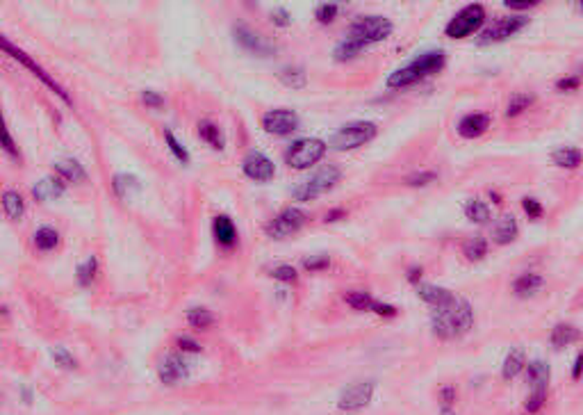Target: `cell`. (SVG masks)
Returning <instances> with one entry per match:
<instances>
[{"mask_svg": "<svg viewBox=\"0 0 583 415\" xmlns=\"http://www.w3.org/2000/svg\"><path fill=\"white\" fill-rule=\"evenodd\" d=\"M430 324H433V333L442 340L458 338L463 333H468L474 324V310L468 299L453 297L451 302L435 306L433 315H430Z\"/></svg>", "mask_w": 583, "mask_h": 415, "instance_id": "6da1fadb", "label": "cell"}, {"mask_svg": "<svg viewBox=\"0 0 583 415\" xmlns=\"http://www.w3.org/2000/svg\"><path fill=\"white\" fill-rule=\"evenodd\" d=\"M447 57L442 53H426L422 57H417L411 64L401 66L399 71H394L390 78H388V87L390 89H401V87H408V85H415L419 80H424L428 76L438 73L442 66H445Z\"/></svg>", "mask_w": 583, "mask_h": 415, "instance_id": "7a4b0ae2", "label": "cell"}, {"mask_svg": "<svg viewBox=\"0 0 583 415\" xmlns=\"http://www.w3.org/2000/svg\"><path fill=\"white\" fill-rule=\"evenodd\" d=\"M0 51H3L5 55H9V57H11V60H14V62H19V64H21L23 68H28V71H30V73H32L34 78H37V80H41V83H43L46 87H48L51 91H55V94L60 96V98H62L64 103H71V96H68V91H66V89H64V87H62L60 83H57V80H55V78H53V76H51L48 71H46V68H43V66H41V64H39L37 60H32V57H30V55H28L26 51H23V48H19L16 43H11V41H9L7 37H3V34H0Z\"/></svg>", "mask_w": 583, "mask_h": 415, "instance_id": "3957f363", "label": "cell"}, {"mask_svg": "<svg viewBox=\"0 0 583 415\" xmlns=\"http://www.w3.org/2000/svg\"><path fill=\"white\" fill-rule=\"evenodd\" d=\"M392 34V21L386 16H360L349 28V39L358 43H376Z\"/></svg>", "mask_w": 583, "mask_h": 415, "instance_id": "277c9868", "label": "cell"}, {"mask_svg": "<svg viewBox=\"0 0 583 415\" xmlns=\"http://www.w3.org/2000/svg\"><path fill=\"white\" fill-rule=\"evenodd\" d=\"M376 125L371 121H354L340 128L331 140V146L335 151H354V148L371 142L376 137Z\"/></svg>", "mask_w": 583, "mask_h": 415, "instance_id": "5b68a950", "label": "cell"}, {"mask_svg": "<svg viewBox=\"0 0 583 415\" xmlns=\"http://www.w3.org/2000/svg\"><path fill=\"white\" fill-rule=\"evenodd\" d=\"M342 178V171L340 167L335 165H329V167H321L317 174H312L310 180L301 183L299 188H294V199L296 201H310V199H317L319 194L324 192H331L337 183Z\"/></svg>", "mask_w": 583, "mask_h": 415, "instance_id": "8992f818", "label": "cell"}, {"mask_svg": "<svg viewBox=\"0 0 583 415\" xmlns=\"http://www.w3.org/2000/svg\"><path fill=\"white\" fill-rule=\"evenodd\" d=\"M326 153V142L317 137H306V140L294 142L285 153V160L292 169H308L314 163H319Z\"/></svg>", "mask_w": 583, "mask_h": 415, "instance_id": "52a82bcc", "label": "cell"}, {"mask_svg": "<svg viewBox=\"0 0 583 415\" xmlns=\"http://www.w3.org/2000/svg\"><path fill=\"white\" fill-rule=\"evenodd\" d=\"M483 21H485V9H483V5H479V3L468 5V7L460 9L458 14L449 21V26H447V37H451V39H465V37H470V34H474V32H479V30H481Z\"/></svg>", "mask_w": 583, "mask_h": 415, "instance_id": "ba28073f", "label": "cell"}, {"mask_svg": "<svg viewBox=\"0 0 583 415\" xmlns=\"http://www.w3.org/2000/svg\"><path fill=\"white\" fill-rule=\"evenodd\" d=\"M374 390H376L374 381H358L354 386H349L342 390L340 397H337V409L346 413L363 411L371 401V397H374Z\"/></svg>", "mask_w": 583, "mask_h": 415, "instance_id": "9c48e42d", "label": "cell"}, {"mask_svg": "<svg viewBox=\"0 0 583 415\" xmlns=\"http://www.w3.org/2000/svg\"><path fill=\"white\" fill-rule=\"evenodd\" d=\"M232 39H235V43L239 46L242 51H247L251 55H260V57L276 55V46H272L267 39H262L260 34H255L249 26H244V23L232 26Z\"/></svg>", "mask_w": 583, "mask_h": 415, "instance_id": "30bf717a", "label": "cell"}, {"mask_svg": "<svg viewBox=\"0 0 583 415\" xmlns=\"http://www.w3.org/2000/svg\"><path fill=\"white\" fill-rule=\"evenodd\" d=\"M303 224H306V215H303L301 210H296V208H287V210H283L278 217H274L269 226H267V233H269L272 237H289V235H294L296 230L303 228Z\"/></svg>", "mask_w": 583, "mask_h": 415, "instance_id": "8fae6325", "label": "cell"}, {"mask_svg": "<svg viewBox=\"0 0 583 415\" xmlns=\"http://www.w3.org/2000/svg\"><path fill=\"white\" fill-rule=\"evenodd\" d=\"M524 26H529V19L527 16H506L497 21L495 26H490L485 32L479 34V43H497V41H504L512 34H517Z\"/></svg>", "mask_w": 583, "mask_h": 415, "instance_id": "7c38bea8", "label": "cell"}, {"mask_svg": "<svg viewBox=\"0 0 583 415\" xmlns=\"http://www.w3.org/2000/svg\"><path fill=\"white\" fill-rule=\"evenodd\" d=\"M262 128L269 135L285 137L299 128V117L292 110H269L262 117Z\"/></svg>", "mask_w": 583, "mask_h": 415, "instance_id": "4fadbf2b", "label": "cell"}, {"mask_svg": "<svg viewBox=\"0 0 583 415\" xmlns=\"http://www.w3.org/2000/svg\"><path fill=\"white\" fill-rule=\"evenodd\" d=\"M158 376L162 384L173 386V384H178V381H182V379L190 376V365L180 354H169L158 365Z\"/></svg>", "mask_w": 583, "mask_h": 415, "instance_id": "5bb4252c", "label": "cell"}, {"mask_svg": "<svg viewBox=\"0 0 583 415\" xmlns=\"http://www.w3.org/2000/svg\"><path fill=\"white\" fill-rule=\"evenodd\" d=\"M242 169H244V174H247L251 180H258V183L272 180L274 174H276L274 163L264 153H260V151H253V153H249L247 158H244Z\"/></svg>", "mask_w": 583, "mask_h": 415, "instance_id": "9a60e30c", "label": "cell"}, {"mask_svg": "<svg viewBox=\"0 0 583 415\" xmlns=\"http://www.w3.org/2000/svg\"><path fill=\"white\" fill-rule=\"evenodd\" d=\"M490 125V117L483 112H472L468 117H463L458 123V135L465 137V140H476L481 137Z\"/></svg>", "mask_w": 583, "mask_h": 415, "instance_id": "2e32d148", "label": "cell"}, {"mask_svg": "<svg viewBox=\"0 0 583 415\" xmlns=\"http://www.w3.org/2000/svg\"><path fill=\"white\" fill-rule=\"evenodd\" d=\"M64 192H66V185H64V180L60 176H43L37 185L32 188V194H34V199H37V201L57 199V197H62Z\"/></svg>", "mask_w": 583, "mask_h": 415, "instance_id": "e0dca14e", "label": "cell"}, {"mask_svg": "<svg viewBox=\"0 0 583 415\" xmlns=\"http://www.w3.org/2000/svg\"><path fill=\"white\" fill-rule=\"evenodd\" d=\"M212 233H215V240L219 242V245L226 247V249H230L237 242V228H235V224H232V219L226 217V215L215 217Z\"/></svg>", "mask_w": 583, "mask_h": 415, "instance_id": "ac0fdd59", "label": "cell"}, {"mask_svg": "<svg viewBox=\"0 0 583 415\" xmlns=\"http://www.w3.org/2000/svg\"><path fill=\"white\" fill-rule=\"evenodd\" d=\"M417 297L419 299H424L426 304H430V306H442V304H447V302H451L453 294L451 290H447V287H438V285H430V283H417Z\"/></svg>", "mask_w": 583, "mask_h": 415, "instance_id": "d6986e66", "label": "cell"}, {"mask_svg": "<svg viewBox=\"0 0 583 415\" xmlns=\"http://www.w3.org/2000/svg\"><path fill=\"white\" fill-rule=\"evenodd\" d=\"M55 171H57V176H60V178H66V180H71V183H83L87 178L85 167L80 165L78 160H73V158L57 160V163H55Z\"/></svg>", "mask_w": 583, "mask_h": 415, "instance_id": "ffe728a7", "label": "cell"}, {"mask_svg": "<svg viewBox=\"0 0 583 415\" xmlns=\"http://www.w3.org/2000/svg\"><path fill=\"white\" fill-rule=\"evenodd\" d=\"M517 222H515V217H510V215H504L499 219V224L495 226V242L497 245H510L512 240L517 237Z\"/></svg>", "mask_w": 583, "mask_h": 415, "instance_id": "44dd1931", "label": "cell"}, {"mask_svg": "<svg viewBox=\"0 0 583 415\" xmlns=\"http://www.w3.org/2000/svg\"><path fill=\"white\" fill-rule=\"evenodd\" d=\"M512 290H515L517 297L529 299V297L538 294L542 290V279L538 274H522L520 279L512 283Z\"/></svg>", "mask_w": 583, "mask_h": 415, "instance_id": "7402d4cb", "label": "cell"}, {"mask_svg": "<svg viewBox=\"0 0 583 415\" xmlns=\"http://www.w3.org/2000/svg\"><path fill=\"white\" fill-rule=\"evenodd\" d=\"M0 203H3V210L9 219H21L23 212H26V203H23V197L16 190H5L3 197H0Z\"/></svg>", "mask_w": 583, "mask_h": 415, "instance_id": "603a6c76", "label": "cell"}, {"mask_svg": "<svg viewBox=\"0 0 583 415\" xmlns=\"http://www.w3.org/2000/svg\"><path fill=\"white\" fill-rule=\"evenodd\" d=\"M198 135H201L203 142H207L212 148H217V151L224 148V135H221L219 125L215 121H210V119L198 121Z\"/></svg>", "mask_w": 583, "mask_h": 415, "instance_id": "cb8c5ba5", "label": "cell"}, {"mask_svg": "<svg viewBox=\"0 0 583 415\" xmlns=\"http://www.w3.org/2000/svg\"><path fill=\"white\" fill-rule=\"evenodd\" d=\"M34 247L39 251H53L57 245H60V233L53 226H41L34 230Z\"/></svg>", "mask_w": 583, "mask_h": 415, "instance_id": "d4e9b609", "label": "cell"}, {"mask_svg": "<svg viewBox=\"0 0 583 415\" xmlns=\"http://www.w3.org/2000/svg\"><path fill=\"white\" fill-rule=\"evenodd\" d=\"M552 160L563 169H577L581 165V151H579V148H572V146H565V148H558V151H554Z\"/></svg>", "mask_w": 583, "mask_h": 415, "instance_id": "484cf974", "label": "cell"}, {"mask_svg": "<svg viewBox=\"0 0 583 415\" xmlns=\"http://www.w3.org/2000/svg\"><path fill=\"white\" fill-rule=\"evenodd\" d=\"M96 274H98V260H96L94 256H91V258H87L85 262H80V265H78V270H76L78 285H80V287H89L91 283H94Z\"/></svg>", "mask_w": 583, "mask_h": 415, "instance_id": "4316f807", "label": "cell"}, {"mask_svg": "<svg viewBox=\"0 0 583 415\" xmlns=\"http://www.w3.org/2000/svg\"><path fill=\"white\" fill-rule=\"evenodd\" d=\"M363 48H365L363 43H358L354 39H344V41H340V43L335 46L333 57H335L337 62H351L354 57H358L360 53H363Z\"/></svg>", "mask_w": 583, "mask_h": 415, "instance_id": "83f0119b", "label": "cell"}, {"mask_svg": "<svg viewBox=\"0 0 583 415\" xmlns=\"http://www.w3.org/2000/svg\"><path fill=\"white\" fill-rule=\"evenodd\" d=\"M577 338H579V331L572 324H556V329L552 331L554 349H563V347H567L569 342H574Z\"/></svg>", "mask_w": 583, "mask_h": 415, "instance_id": "f1b7e54d", "label": "cell"}, {"mask_svg": "<svg viewBox=\"0 0 583 415\" xmlns=\"http://www.w3.org/2000/svg\"><path fill=\"white\" fill-rule=\"evenodd\" d=\"M0 148L9 155V158H14V160H21V151H19V146L14 142V137H11L9 128H7V121H5V114L3 110H0Z\"/></svg>", "mask_w": 583, "mask_h": 415, "instance_id": "f546056e", "label": "cell"}, {"mask_svg": "<svg viewBox=\"0 0 583 415\" xmlns=\"http://www.w3.org/2000/svg\"><path fill=\"white\" fill-rule=\"evenodd\" d=\"M112 188H114V192L119 194V197H130V194H135V192H139V180L135 178V176H130V174H116L114 176V180H112Z\"/></svg>", "mask_w": 583, "mask_h": 415, "instance_id": "4dcf8cb0", "label": "cell"}, {"mask_svg": "<svg viewBox=\"0 0 583 415\" xmlns=\"http://www.w3.org/2000/svg\"><path fill=\"white\" fill-rule=\"evenodd\" d=\"M465 215H468V219L474 224H487L490 222V208L479 199L468 201V205H465Z\"/></svg>", "mask_w": 583, "mask_h": 415, "instance_id": "1f68e13d", "label": "cell"}, {"mask_svg": "<svg viewBox=\"0 0 583 415\" xmlns=\"http://www.w3.org/2000/svg\"><path fill=\"white\" fill-rule=\"evenodd\" d=\"M187 322H190L194 329H210V327L215 324V315L210 313L207 308L196 306V308H192L190 313H187Z\"/></svg>", "mask_w": 583, "mask_h": 415, "instance_id": "d6a6232c", "label": "cell"}, {"mask_svg": "<svg viewBox=\"0 0 583 415\" xmlns=\"http://www.w3.org/2000/svg\"><path fill=\"white\" fill-rule=\"evenodd\" d=\"M522 367H524V352L515 349V352H510L506 356L504 370H501V374H504V379H512V376H517L522 372Z\"/></svg>", "mask_w": 583, "mask_h": 415, "instance_id": "836d02e7", "label": "cell"}, {"mask_svg": "<svg viewBox=\"0 0 583 415\" xmlns=\"http://www.w3.org/2000/svg\"><path fill=\"white\" fill-rule=\"evenodd\" d=\"M463 251H465V258L476 262V260L485 258L487 245H485V240H483V237H472V240H468V242L463 245Z\"/></svg>", "mask_w": 583, "mask_h": 415, "instance_id": "e575fe53", "label": "cell"}, {"mask_svg": "<svg viewBox=\"0 0 583 415\" xmlns=\"http://www.w3.org/2000/svg\"><path fill=\"white\" fill-rule=\"evenodd\" d=\"M281 80L287 87L301 89L303 85H306V71H303L301 66H287L281 71Z\"/></svg>", "mask_w": 583, "mask_h": 415, "instance_id": "d590c367", "label": "cell"}, {"mask_svg": "<svg viewBox=\"0 0 583 415\" xmlns=\"http://www.w3.org/2000/svg\"><path fill=\"white\" fill-rule=\"evenodd\" d=\"M527 374H529V379L535 386H547V379H550V365H547L545 361H531Z\"/></svg>", "mask_w": 583, "mask_h": 415, "instance_id": "8d00e7d4", "label": "cell"}, {"mask_svg": "<svg viewBox=\"0 0 583 415\" xmlns=\"http://www.w3.org/2000/svg\"><path fill=\"white\" fill-rule=\"evenodd\" d=\"M533 103V96L529 94H517V96H512L508 101V108H506V117L512 119V117H517V114H522L524 110H527L529 106Z\"/></svg>", "mask_w": 583, "mask_h": 415, "instance_id": "74e56055", "label": "cell"}, {"mask_svg": "<svg viewBox=\"0 0 583 415\" xmlns=\"http://www.w3.org/2000/svg\"><path fill=\"white\" fill-rule=\"evenodd\" d=\"M165 140H167V146L171 148V153L176 155L180 163H190V151L178 142L176 135H173L171 130H165Z\"/></svg>", "mask_w": 583, "mask_h": 415, "instance_id": "f35d334b", "label": "cell"}, {"mask_svg": "<svg viewBox=\"0 0 583 415\" xmlns=\"http://www.w3.org/2000/svg\"><path fill=\"white\" fill-rule=\"evenodd\" d=\"M269 274L274 279L283 281V283H296L299 281V272L292 267V265H276V267L269 270Z\"/></svg>", "mask_w": 583, "mask_h": 415, "instance_id": "ab89813d", "label": "cell"}, {"mask_svg": "<svg viewBox=\"0 0 583 415\" xmlns=\"http://www.w3.org/2000/svg\"><path fill=\"white\" fill-rule=\"evenodd\" d=\"M344 299H346V304L354 306L356 310H371V306H374V299H371L367 292H349Z\"/></svg>", "mask_w": 583, "mask_h": 415, "instance_id": "60d3db41", "label": "cell"}, {"mask_svg": "<svg viewBox=\"0 0 583 415\" xmlns=\"http://www.w3.org/2000/svg\"><path fill=\"white\" fill-rule=\"evenodd\" d=\"M337 11H340V7H337L335 3H321L319 7H317V11H314V16H317V21L319 23H333L335 19H337Z\"/></svg>", "mask_w": 583, "mask_h": 415, "instance_id": "b9f144b4", "label": "cell"}, {"mask_svg": "<svg viewBox=\"0 0 583 415\" xmlns=\"http://www.w3.org/2000/svg\"><path fill=\"white\" fill-rule=\"evenodd\" d=\"M53 361L60 365V367H64V370H76L78 367V363H76V359H73V354H68L66 349H62V347H57V349H53Z\"/></svg>", "mask_w": 583, "mask_h": 415, "instance_id": "7bdbcfd3", "label": "cell"}, {"mask_svg": "<svg viewBox=\"0 0 583 415\" xmlns=\"http://www.w3.org/2000/svg\"><path fill=\"white\" fill-rule=\"evenodd\" d=\"M545 399H547V386H535L533 395H531L529 401H527V411H529V413H538L540 406L545 404Z\"/></svg>", "mask_w": 583, "mask_h": 415, "instance_id": "ee69618b", "label": "cell"}, {"mask_svg": "<svg viewBox=\"0 0 583 415\" xmlns=\"http://www.w3.org/2000/svg\"><path fill=\"white\" fill-rule=\"evenodd\" d=\"M438 178L435 171H422V174H413V176H408L406 183L411 188H419V185H428V183H433Z\"/></svg>", "mask_w": 583, "mask_h": 415, "instance_id": "f6af8a7d", "label": "cell"}, {"mask_svg": "<svg viewBox=\"0 0 583 415\" xmlns=\"http://www.w3.org/2000/svg\"><path fill=\"white\" fill-rule=\"evenodd\" d=\"M331 265L329 256L326 253H321V256H312V258H306L303 260V267L310 270V272H319V270H326Z\"/></svg>", "mask_w": 583, "mask_h": 415, "instance_id": "bcb514c9", "label": "cell"}, {"mask_svg": "<svg viewBox=\"0 0 583 415\" xmlns=\"http://www.w3.org/2000/svg\"><path fill=\"white\" fill-rule=\"evenodd\" d=\"M269 19H272V23H274V26H278V28H285V26H289V21H292L289 11H287V9H283V7L274 9Z\"/></svg>", "mask_w": 583, "mask_h": 415, "instance_id": "7dc6e473", "label": "cell"}, {"mask_svg": "<svg viewBox=\"0 0 583 415\" xmlns=\"http://www.w3.org/2000/svg\"><path fill=\"white\" fill-rule=\"evenodd\" d=\"M142 101H144V106H148V108H162V106H165V98H162L160 94H155V91H142Z\"/></svg>", "mask_w": 583, "mask_h": 415, "instance_id": "c3c4849f", "label": "cell"}, {"mask_svg": "<svg viewBox=\"0 0 583 415\" xmlns=\"http://www.w3.org/2000/svg\"><path fill=\"white\" fill-rule=\"evenodd\" d=\"M538 3H535V0H506L504 3V7H508V9H517V11H529L531 7H535Z\"/></svg>", "mask_w": 583, "mask_h": 415, "instance_id": "681fc988", "label": "cell"}, {"mask_svg": "<svg viewBox=\"0 0 583 415\" xmlns=\"http://www.w3.org/2000/svg\"><path fill=\"white\" fill-rule=\"evenodd\" d=\"M178 347H180V352H192V354L201 352V344H198L194 338H187V336H180L178 338Z\"/></svg>", "mask_w": 583, "mask_h": 415, "instance_id": "f907efd6", "label": "cell"}, {"mask_svg": "<svg viewBox=\"0 0 583 415\" xmlns=\"http://www.w3.org/2000/svg\"><path fill=\"white\" fill-rule=\"evenodd\" d=\"M522 208H524V210H527L531 217H540V215H542V205H540L538 201H535V199H524V201H522Z\"/></svg>", "mask_w": 583, "mask_h": 415, "instance_id": "816d5d0a", "label": "cell"}, {"mask_svg": "<svg viewBox=\"0 0 583 415\" xmlns=\"http://www.w3.org/2000/svg\"><path fill=\"white\" fill-rule=\"evenodd\" d=\"M371 310H374V313H378V315H383V317H394V315H396V308H394V306H390V304H381V302H374Z\"/></svg>", "mask_w": 583, "mask_h": 415, "instance_id": "f5cc1de1", "label": "cell"}, {"mask_svg": "<svg viewBox=\"0 0 583 415\" xmlns=\"http://www.w3.org/2000/svg\"><path fill=\"white\" fill-rule=\"evenodd\" d=\"M556 87L561 89V91H565V89H577V87H579V78H577V76L563 78V80H558Z\"/></svg>", "mask_w": 583, "mask_h": 415, "instance_id": "db71d44e", "label": "cell"}, {"mask_svg": "<svg viewBox=\"0 0 583 415\" xmlns=\"http://www.w3.org/2000/svg\"><path fill=\"white\" fill-rule=\"evenodd\" d=\"M344 215H346V212L342 210V208H335V210H331L324 219H326V222H337V219H344Z\"/></svg>", "mask_w": 583, "mask_h": 415, "instance_id": "11a10c76", "label": "cell"}, {"mask_svg": "<svg viewBox=\"0 0 583 415\" xmlns=\"http://www.w3.org/2000/svg\"><path fill=\"white\" fill-rule=\"evenodd\" d=\"M408 279H411L413 283H419V279H422V270H419V267H413L411 272H408Z\"/></svg>", "mask_w": 583, "mask_h": 415, "instance_id": "9f6ffc18", "label": "cell"}, {"mask_svg": "<svg viewBox=\"0 0 583 415\" xmlns=\"http://www.w3.org/2000/svg\"><path fill=\"white\" fill-rule=\"evenodd\" d=\"M581 363H583V356H577V359H574V367H572V376L574 379H579V374H581Z\"/></svg>", "mask_w": 583, "mask_h": 415, "instance_id": "6f0895ef", "label": "cell"}, {"mask_svg": "<svg viewBox=\"0 0 583 415\" xmlns=\"http://www.w3.org/2000/svg\"><path fill=\"white\" fill-rule=\"evenodd\" d=\"M453 395H456V393H453V388H442V397H445L447 404H449V401H453Z\"/></svg>", "mask_w": 583, "mask_h": 415, "instance_id": "680465c9", "label": "cell"}, {"mask_svg": "<svg viewBox=\"0 0 583 415\" xmlns=\"http://www.w3.org/2000/svg\"><path fill=\"white\" fill-rule=\"evenodd\" d=\"M442 415H456V413L451 411V406H449V404H445V406H442Z\"/></svg>", "mask_w": 583, "mask_h": 415, "instance_id": "91938a15", "label": "cell"}]
</instances>
